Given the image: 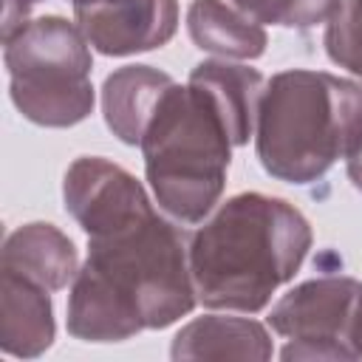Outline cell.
<instances>
[{"instance_id":"1","label":"cell","mask_w":362,"mask_h":362,"mask_svg":"<svg viewBox=\"0 0 362 362\" xmlns=\"http://www.w3.org/2000/svg\"><path fill=\"white\" fill-rule=\"evenodd\" d=\"M311 249L300 209L263 192L229 198L189 240L195 294L206 308L255 314L288 283Z\"/></svg>"},{"instance_id":"2","label":"cell","mask_w":362,"mask_h":362,"mask_svg":"<svg viewBox=\"0 0 362 362\" xmlns=\"http://www.w3.org/2000/svg\"><path fill=\"white\" fill-rule=\"evenodd\" d=\"M362 136V85L328 71L274 74L260 96L255 144L263 170L288 184L320 181Z\"/></svg>"},{"instance_id":"3","label":"cell","mask_w":362,"mask_h":362,"mask_svg":"<svg viewBox=\"0 0 362 362\" xmlns=\"http://www.w3.org/2000/svg\"><path fill=\"white\" fill-rule=\"evenodd\" d=\"M139 147L158 209L175 223L204 221L223 192L235 147L212 102L189 82H173Z\"/></svg>"},{"instance_id":"4","label":"cell","mask_w":362,"mask_h":362,"mask_svg":"<svg viewBox=\"0 0 362 362\" xmlns=\"http://www.w3.org/2000/svg\"><path fill=\"white\" fill-rule=\"evenodd\" d=\"M85 266L139 314L144 328H167L198 303L189 246L153 201L90 232Z\"/></svg>"},{"instance_id":"5","label":"cell","mask_w":362,"mask_h":362,"mask_svg":"<svg viewBox=\"0 0 362 362\" xmlns=\"http://www.w3.org/2000/svg\"><path fill=\"white\" fill-rule=\"evenodd\" d=\"M14 107L34 124L71 127L90 116V42L76 23L48 14L28 20L3 51Z\"/></svg>"},{"instance_id":"6","label":"cell","mask_w":362,"mask_h":362,"mask_svg":"<svg viewBox=\"0 0 362 362\" xmlns=\"http://www.w3.org/2000/svg\"><path fill=\"white\" fill-rule=\"evenodd\" d=\"M283 359H362V280L322 274L294 286L269 314Z\"/></svg>"},{"instance_id":"7","label":"cell","mask_w":362,"mask_h":362,"mask_svg":"<svg viewBox=\"0 0 362 362\" xmlns=\"http://www.w3.org/2000/svg\"><path fill=\"white\" fill-rule=\"evenodd\" d=\"M71 6L90 48L107 57L161 48L178 28L175 0H71Z\"/></svg>"},{"instance_id":"8","label":"cell","mask_w":362,"mask_h":362,"mask_svg":"<svg viewBox=\"0 0 362 362\" xmlns=\"http://www.w3.org/2000/svg\"><path fill=\"white\" fill-rule=\"evenodd\" d=\"M62 198L65 209L85 229V235L150 204L144 187L124 167L102 156H82L68 167Z\"/></svg>"},{"instance_id":"9","label":"cell","mask_w":362,"mask_h":362,"mask_svg":"<svg viewBox=\"0 0 362 362\" xmlns=\"http://www.w3.org/2000/svg\"><path fill=\"white\" fill-rule=\"evenodd\" d=\"M54 308L48 288L0 269V348L6 356L34 359L54 342Z\"/></svg>"},{"instance_id":"10","label":"cell","mask_w":362,"mask_h":362,"mask_svg":"<svg viewBox=\"0 0 362 362\" xmlns=\"http://www.w3.org/2000/svg\"><path fill=\"white\" fill-rule=\"evenodd\" d=\"M187 82L212 102L235 147L246 144L249 136H255L257 107H260L263 88H266L257 68L215 57V59L198 62Z\"/></svg>"},{"instance_id":"11","label":"cell","mask_w":362,"mask_h":362,"mask_svg":"<svg viewBox=\"0 0 362 362\" xmlns=\"http://www.w3.org/2000/svg\"><path fill=\"white\" fill-rule=\"evenodd\" d=\"M79 257L74 240L54 223L34 221L17 226L0 252V269H8L48 291L74 283Z\"/></svg>"},{"instance_id":"12","label":"cell","mask_w":362,"mask_h":362,"mask_svg":"<svg viewBox=\"0 0 362 362\" xmlns=\"http://www.w3.org/2000/svg\"><path fill=\"white\" fill-rule=\"evenodd\" d=\"M173 359H249L272 356V337L266 325L235 314H206L187 322L170 348Z\"/></svg>"},{"instance_id":"13","label":"cell","mask_w":362,"mask_h":362,"mask_svg":"<svg viewBox=\"0 0 362 362\" xmlns=\"http://www.w3.org/2000/svg\"><path fill=\"white\" fill-rule=\"evenodd\" d=\"M144 331L139 314L88 266L71 283L68 334L82 342H122Z\"/></svg>"},{"instance_id":"14","label":"cell","mask_w":362,"mask_h":362,"mask_svg":"<svg viewBox=\"0 0 362 362\" xmlns=\"http://www.w3.org/2000/svg\"><path fill=\"white\" fill-rule=\"evenodd\" d=\"M170 85L173 79L150 65H124L113 71L102 88V113L107 130L122 144H141L153 110Z\"/></svg>"},{"instance_id":"15","label":"cell","mask_w":362,"mask_h":362,"mask_svg":"<svg viewBox=\"0 0 362 362\" xmlns=\"http://www.w3.org/2000/svg\"><path fill=\"white\" fill-rule=\"evenodd\" d=\"M187 31L201 51L218 59H257L266 51V28L223 0H192Z\"/></svg>"},{"instance_id":"16","label":"cell","mask_w":362,"mask_h":362,"mask_svg":"<svg viewBox=\"0 0 362 362\" xmlns=\"http://www.w3.org/2000/svg\"><path fill=\"white\" fill-rule=\"evenodd\" d=\"M325 54L334 65L362 79V0H342L325 20Z\"/></svg>"},{"instance_id":"17","label":"cell","mask_w":362,"mask_h":362,"mask_svg":"<svg viewBox=\"0 0 362 362\" xmlns=\"http://www.w3.org/2000/svg\"><path fill=\"white\" fill-rule=\"evenodd\" d=\"M232 3L260 25L308 28L325 23L342 0H232Z\"/></svg>"},{"instance_id":"18","label":"cell","mask_w":362,"mask_h":362,"mask_svg":"<svg viewBox=\"0 0 362 362\" xmlns=\"http://www.w3.org/2000/svg\"><path fill=\"white\" fill-rule=\"evenodd\" d=\"M37 0H3V42L11 40L25 23Z\"/></svg>"},{"instance_id":"19","label":"cell","mask_w":362,"mask_h":362,"mask_svg":"<svg viewBox=\"0 0 362 362\" xmlns=\"http://www.w3.org/2000/svg\"><path fill=\"white\" fill-rule=\"evenodd\" d=\"M345 164H348V178H351V184L362 192V136H359V141L354 144V150L348 153Z\"/></svg>"}]
</instances>
